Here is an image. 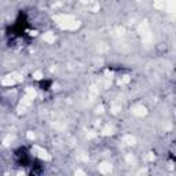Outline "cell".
Masks as SVG:
<instances>
[{
	"label": "cell",
	"mask_w": 176,
	"mask_h": 176,
	"mask_svg": "<svg viewBox=\"0 0 176 176\" xmlns=\"http://www.w3.org/2000/svg\"><path fill=\"white\" fill-rule=\"evenodd\" d=\"M55 22H57V25L59 28H62V29H68V30H75L78 28V21H76L75 18H73L72 15H57L55 17Z\"/></svg>",
	"instance_id": "1"
},
{
	"label": "cell",
	"mask_w": 176,
	"mask_h": 176,
	"mask_svg": "<svg viewBox=\"0 0 176 176\" xmlns=\"http://www.w3.org/2000/svg\"><path fill=\"white\" fill-rule=\"evenodd\" d=\"M43 39H44V42H47V43H54L55 42V36L52 35V33H45L44 36H43Z\"/></svg>",
	"instance_id": "5"
},
{
	"label": "cell",
	"mask_w": 176,
	"mask_h": 176,
	"mask_svg": "<svg viewBox=\"0 0 176 176\" xmlns=\"http://www.w3.org/2000/svg\"><path fill=\"white\" fill-rule=\"evenodd\" d=\"M33 77L36 78V80H40V78H42V77H43L42 72H35V73H33Z\"/></svg>",
	"instance_id": "7"
},
{
	"label": "cell",
	"mask_w": 176,
	"mask_h": 176,
	"mask_svg": "<svg viewBox=\"0 0 176 176\" xmlns=\"http://www.w3.org/2000/svg\"><path fill=\"white\" fill-rule=\"evenodd\" d=\"M36 150H37V155H39L40 158H43V160H50V155L47 154L45 150L40 149V147H36Z\"/></svg>",
	"instance_id": "4"
},
{
	"label": "cell",
	"mask_w": 176,
	"mask_h": 176,
	"mask_svg": "<svg viewBox=\"0 0 176 176\" xmlns=\"http://www.w3.org/2000/svg\"><path fill=\"white\" fill-rule=\"evenodd\" d=\"M99 171H101L102 173H109L111 171V165L108 164V162H102V164L99 165Z\"/></svg>",
	"instance_id": "3"
},
{
	"label": "cell",
	"mask_w": 176,
	"mask_h": 176,
	"mask_svg": "<svg viewBox=\"0 0 176 176\" xmlns=\"http://www.w3.org/2000/svg\"><path fill=\"white\" fill-rule=\"evenodd\" d=\"M124 142H125L127 144H135V138L131 136V135H128V136H124Z\"/></svg>",
	"instance_id": "6"
},
{
	"label": "cell",
	"mask_w": 176,
	"mask_h": 176,
	"mask_svg": "<svg viewBox=\"0 0 176 176\" xmlns=\"http://www.w3.org/2000/svg\"><path fill=\"white\" fill-rule=\"evenodd\" d=\"M28 138H29V139H33V138H35V134H32V132H29V134H28Z\"/></svg>",
	"instance_id": "8"
},
{
	"label": "cell",
	"mask_w": 176,
	"mask_h": 176,
	"mask_svg": "<svg viewBox=\"0 0 176 176\" xmlns=\"http://www.w3.org/2000/svg\"><path fill=\"white\" fill-rule=\"evenodd\" d=\"M132 114H135V116H138V117H143L144 114H146V109H144L142 105L135 106V108L132 109Z\"/></svg>",
	"instance_id": "2"
}]
</instances>
